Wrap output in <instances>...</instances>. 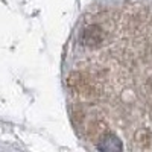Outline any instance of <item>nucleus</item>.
<instances>
[{
	"mask_svg": "<svg viewBox=\"0 0 152 152\" xmlns=\"http://www.w3.org/2000/svg\"><path fill=\"white\" fill-rule=\"evenodd\" d=\"M104 40V32L99 26H90L85 31V44L87 46H97Z\"/></svg>",
	"mask_w": 152,
	"mask_h": 152,
	"instance_id": "1",
	"label": "nucleus"
},
{
	"mask_svg": "<svg viewBox=\"0 0 152 152\" xmlns=\"http://www.w3.org/2000/svg\"><path fill=\"white\" fill-rule=\"evenodd\" d=\"M100 149H105V151H116V149H122L120 142L117 140L116 137H108L104 140V143L99 146Z\"/></svg>",
	"mask_w": 152,
	"mask_h": 152,
	"instance_id": "2",
	"label": "nucleus"
}]
</instances>
